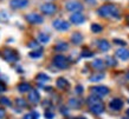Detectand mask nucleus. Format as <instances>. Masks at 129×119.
I'll list each match as a JSON object with an SVG mask.
<instances>
[{
	"instance_id": "nucleus-1",
	"label": "nucleus",
	"mask_w": 129,
	"mask_h": 119,
	"mask_svg": "<svg viewBox=\"0 0 129 119\" xmlns=\"http://www.w3.org/2000/svg\"><path fill=\"white\" fill-rule=\"evenodd\" d=\"M98 16L103 17V18H118V10L115 5L108 4L103 5L97 10Z\"/></svg>"
},
{
	"instance_id": "nucleus-2",
	"label": "nucleus",
	"mask_w": 129,
	"mask_h": 119,
	"mask_svg": "<svg viewBox=\"0 0 129 119\" xmlns=\"http://www.w3.org/2000/svg\"><path fill=\"white\" fill-rule=\"evenodd\" d=\"M88 104H89L90 111L95 113V114H101L102 112L104 111V105L101 101V99L97 96H90L88 98Z\"/></svg>"
},
{
	"instance_id": "nucleus-3",
	"label": "nucleus",
	"mask_w": 129,
	"mask_h": 119,
	"mask_svg": "<svg viewBox=\"0 0 129 119\" xmlns=\"http://www.w3.org/2000/svg\"><path fill=\"white\" fill-rule=\"evenodd\" d=\"M53 65H55L57 69L64 70L69 66V62H68V59L64 57V55L58 54V55H56V57L53 58Z\"/></svg>"
},
{
	"instance_id": "nucleus-4",
	"label": "nucleus",
	"mask_w": 129,
	"mask_h": 119,
	"mask_svg": "<svg viewBox=\"0 0 129 119\" xmlns=\"http://www.w3.org/2000/svg\"><path fill=\"white\" fill-rule=\"evenodd\" d=\"M52 25H53V27H55L57 31H68L70 28V24L63 19H56L52 23Z\"/></svg>"
},
{
	"instance_id": "nucleus-5",
	"label": "nucleus",
	"mask_w": 129,
	"mask_h": 119,
	"mask_svg": "<svg viewBox=\"0 0 129 119\" xmlns=\"http://www.w3.org/2000/svg\"><path fill=\"white\" fill-rule=\"evenodd\" d=\"M40 11L47 14V16H51V14H55L56 11H57V7H56L55 4H51V3H47V4H43L40 6Z\"/></svg>"
},
{
	"instance_id": "nucleus-6",
	"label": "nucleus",
	"mask_w": 129,
	"mask_h": 119,
	"mask_svg": "<svg viewBox=\"0 0 129 119\" xmlns=\"http://www.w3.org/2000/svg\"><path fill=\"white\" fill-rule=\"evenodd\" d=\"M65 8L70 12H81L83 10V5L79 4L78 1H68L65 5Z\"/></svg>"
},
{
	"instance_id": "nucleus-7",
	"label": "nucleus",
	"mask_w": 129,
	"mask_h": 119,
	"mask_svg": "<svg viewBox=\"0 0 129 119\" xmlns=\"http://www.w3.org/2000/svg\"><path fill=\"white\" fill-rule=\"evenodd\" d=\"M91 92L97 97H104L109 93V88H107L106 86H94L91 87Z\"/></svg>"
},
{
	"instance_id": "nucleus-8",
	"label": "nucleus",
	"mask_w": 129,
	"mask_h": 119,
	"mask_svg": "<svg viewBox=\"0 0 129 119\" xmlns=\"http://www.w3.org/2000/svg\"><path fill=\"white\" fill-rule=\"evenodd\" d=\"M70 21L74 23L75 25H81L85 21V17L83 16L81 12H75L74 14L70 17Z\"/></svg>"
},
{
	"instance_id": "nucleus-9",
	"label": "nucleus",
	"mask_w": 129,
	"mask_h": 119,
	"mask_svg": "<svg viewBox=\"0 0 129 119\" xmlns=\"http://www.w3.org/2000/svg\"><path fill=\"white\" fill-rule=\"evenodd\" d=\"M3 54H4L5 60H7L10 63H16L18 60V55H17L16 52L13 50H5L3 52Z\"/></svg>"
},
{
	"instance_id": "nucleus-10",
	"label": "nucleus",
	"mask_w": 129,
	"mask_h": 119,
	"mask_svg": "<svg viewBox=\"0 0 129 119\" xmlns=\"http://www.w3.org/2000/svg\"><path fill=\"white\" fill-rule=\"evenodd\" d=\"M26 20L31 24H43V21H44L43 17L37 14V13H30V14H27L26 16Z\"/></svg>"
},
{
	"instance_id": "nucleus-11",
	"label": "nucleus",
	"mask_w": 129,
	"mask_h": 119,
	"mask_svg": "<svg viewBox=\"0 0 129 119\" xmlns=\"http://www.w3.org/2000/svg\"><path fill=\"white\" fill-rule=\"evenodd\" d=\"M109 107L111 108V110H114V111H120V110L123 107V101H122L120 98H115V99H113L110 101Z\"/></svg>"
},
{
	"instance_id": "nucleus-12",
	"label": "nucleus",
	"mask_w": 129,
	"mask_h": 119,
	"mask_svg": "<svg viewBox=\"0 0 129 119\" xmlns=\"http://www.w3.org/2000/svg\"><path fill=\"white\" fill-rule=\"evenodd\" d=\"M28 101L32 104H38L40 100V96L39 93H38V91L37 90H31L30 92H28Z\"/></svg>"
},
{
	"instance_id": "nucleus-13",
	"label": "nucleus",
	"mask_w": 129,
	"mask_h": 119,
	"mask_svg": "<svg viewBox=\"0 0 129 119\" xmlns=\"http://www.w3.org/2000/svg\"><path fill=\"white\" fill-rule=\"evenodd\" d=\"M10 5L13 8H24L28 5V0H11Z\"/></svg>"
},
{
	"instance_id": "nucleus-14",
	"label": "nucleus",
	"mask_w": 129,
	"mask_h": 119,
	"mask_svg": "<svg viewBox=\"0 0 129 119\" xmlns=\"http://www.w3.org/2000/svg\"><path fill=\"white\" fill-rule=\"evenodd\" d=\"M116 55L121 60H127V59H129V51L125 48H120L116 51Z\"/></svg>"
},
{
	"instance_id": "nucleus-15",
	"label": "nucleus",
	"mask_w": 129,
	"mask_h": 119,
	"mask_svg": "<svg viewBox=\"0 0 129 119\" xmlns=\"http://www.w3.org/2000/svg\"><path fill=\"white\" fill-rule=\"evenodd\" d=\"M97 46H98V48H100L102 52H106V51H108L110 48V44L107 41V40L102 39V40H98Z\"/></svg>"
},
{
	"instance_id": "nucleus-16",
	"label": "nucleus",
	"mask_w": 129,
	"mask_h": 119,
	"mask_svg": "<svg viewBox=\"0 0 129 119\" xmlns=\"http://www.w3.org/2000/svg\"><path fill=\"white\" fill-rule=\"evenodd\" d=\"M82 40H83V35L81 33H78V32H76V33H74L71 35V41L75 45H79L82 42Z\"/></svg>"
},
{
	"instance_id": "nucleus-17",
	"label": "nucleus",
	"mask_w": 129,
	"mask_h": 119,
	"mask_svg": "<svg viewBox=\"0 0 129 119\" xmlns=\"http://www.w3.org/2000/svg\"><path fill=\"white\" fill-rule=\"evenodd\" d=\"M56 85H57V87L58 88L65 90V88L69 86V81H68L67 79H64V78H59L58 80L56 81Z\"/></svg>"
},
{
	"instance_id": "nucleus-18",
	"label": "nucleus",
	"mask_w": 129,
	"mask_h": 119,
	"mask_svg": "<svg viewBox=\"0 0 129 119\" xmlns=\"http://www.w3.org/2000/svg\"><path fill=\"white\" fill-rule=\"evenodd\" d=\"M38 41L42 42V44H47V42L50 41V35L42 32V33L38 34Z\"/></svg>"
},
{
	"instance_id": "nucleus-19",
	"label": "nucleus",
	"mask_w": 129,
	"mask_h": 119,
	"mask_svg": "<svg viewBox=\"0 0 129 119\" xmlns=\"http://www.w3.org/2000/svg\"><path fill=\"white\" fill-rule=\"evenodd\" d=\"M18 90H19V92H21V93L30 92V91H31V85L27 84V83H23V84L18 85Z\"/></svg>"
},
{
	"instance_id": "nucleus-20",
	"label": "nucleus",
	"mask_w": 129,
	"mask_h": 119,
	"mask_svg": "<svg viewBox=\"0 0 129 119\" xmlns=\"http://www.w3.org/2000/svg\"><path fill=\"white\" fill-rule=\"evenodd\" d=\"M68 48H69V45H68L67 42H64V41H59L58 44L55 46V50L56 51H60V52L68 51Z\"/></svg>"
},
{
	"instance_id": "nucleus-21",
	"label": "nucleus",
	"mask_w": 129,
	"mask_h": 119,
	"mask_svg": "<svg viewBox=\"0 0 129 119\" xmlns=\"http://www.w3.org/2000/svg\"><path fill=\"white\" fill-rule=\"evenodd\" d=\"M92 67H95L96 70H103L104 69V62L102 59H95L92 62Z\"/></svg>"
},
{
	"instance_id": "nucleus-22",
	"label": "nucleus",
	"mask_w": 129,
	"mask_h": 119,
	"mask_svg": "<svg viewBox=\"0 0 129 119\" xmlns=\"http://www.w3.org/2000/svg\"><path fill=\"white\" fill-rule=\"evenodd\" d=\"M104 78V73H95L92 76H90V81L92 83H97V81L102 80Z\"/></svg>"
},
{
	"instance_id": "nucleus-23",
	"label": "nucleus",
	"mask_w": 129,
	"mask_h": 119,
	"mask_svg": "<svg viewBox=\"0 0 129 119\" xmlns=\"http://www.w3.org/2000/svg\"><path fill=\"white\" fill-rule=\"evenodd\" d=\"M69 106L72 108H78L81 106V101L77 98H72V99L69 100Z\"/></svg>"
},
{
	"instance_id": "nucleus-24",
	"label": "nucleus",
	"mask_w": 129,
	"mask_h": 119,
	"mask_svg": "<svg viewBox=\"0 0 129 119\" xmlns=\"http://www.w3.org/2000/svg\"><path fill=\"white\" fill-rule=\"evenodd\" d=\"M37 80L39 81V83H46V81L50 80V77L47 74H45V73H39L37 76Z\"/></svg>"
},
{
	"instance_id": "nucleus-25",
	"label": "nucleus",
	"mask_w": 129,
	"mask_h": 119,
	"mask_svg": "<svg viewBox=\"0 0 129 119\" xmlns=\"http://www.w3.org/2000/svg\"><path fill=\"white\" fill-rule=\"evenodd\" d=\"M38 118H39V113L36 111L30 112L27 114H25V117H24V119H38Z\"/></svg>"
},
{
	"instance_id": "nucleus-26",
	"label": "nucleus",
	"mask_w": 129,
	"mask_h": 119,
	"mask_svg": "<svg viewBox=\"0 0 129 119\" xmlns=\"http://www.w3.org/2000/svg\"><path fill=\"white\" fill-rule=\"evenodd\" d=\"M42 54H43V52H42V50H36V51H32V52H30V57L31 58H39L42 57Z\"/></svg>"
},
{
	"instance_id": "nucleus-27",
	"label": "nucleus",
	"mask_w": 129,
	"mask_h": 119,
	"mask_svg": "<svg viewBox=\"0 0 129 119\" xmlns=\"http://www.w3.org/2000/svg\"><path fill=\"white\" fill-rule=\"evenodd\" d=\"M0 104L4 105V106H11L12 105L11 100L8 99V98H6V97H1V98H0Z\"/></svg>"
},
{
	"instance_id": "nucleus-28",
	"label": "nucleus",
	"mask_w": 129,
	"mask_h": 119,
	"mask_svg": "<svg viewBox=\"0 0 129 119\" xmlns=\"http://www.w3.org/2000/svg\"><path fill=\"white\" fill-rule=\"evenodd\" d=\"M91 31L94 32V33H100L102 31V26L98 25V24H92L91 25Z\"/></svg>"
},
{
	"instance_id": "nucleus-29",
	"label": "nucleus",
	"mask_w": 129,
	"mask_h": 119,
	"mask_svg": "<svg viewBox=\"0 0 129 119\" xmlns=\"http://www.w3.org/2000/svg\"><path fill=\"white\" fill-rule=\"evenodd\" d=\"M30 48H36V50H40V46H39V41H31L30 44L27 45Z\"/></svg>"
},
{
	"instance_id": "nucleus-30",
	"label": "nucleus",
	"mask_w": 129,
	"mask_h": 119,
	"mask_svg": "<svg viewBox=\"0 0 129 119\" xmlns=\"http://www.w3.org/2000/svg\"><path fill=\"white\" fill-rule=\"evenodd\" d=\"M106 63L109 66H115L116 65V60H114V58H111V57H107L106 58Z\"/></svg>"
},
{
	"instance_id": "nucleus-31",
	"label": "nucleus",
	"mask_w": 129,
	"mask_h": 119,
	"mask_svg": "<svg viewBox=\"0 0 129 119\" xmlns=\"http://www.w3.org/2000/svg\"><path fill=\"white\" fill-rule=\"evenodd\" d=\"M16 104L17 105H18V106H21V107H25V106H26V103H25V100L24 99H21V98H18V99L16 100Z\"/></svg>"
},
{
	"instance_id": "nucleus-32",
	"label": "nucleus",
	"mask_w": 129,
	"mask_h": 119,
	"mask_svg": "<svg viewBox=\"0 0 129 119\" xmlns=\"http://www.w3.org/2000/svg\"><path fill=\"white\" fill-rule=\"evenodd\" d=\"M8 19V16H7V13L5 11L3 12H0V20H3V21H6V20Z\"/></svg>"
},
{
	"instance_id": "nucleus-33",
	"label": "nucleus",
	"mask_w": 129,
	"mask_h": 119,
	"mask_svg": "<svg viewBox=\"0 0 129 119\" xmlns=\"http://www.w3.org/2000/svg\"><path fill=\"white\" fill-rule=\"evenodd\" d=\"M55 114H53V112L51 111H45V118L46 119H53Z\"/></svg>"
},
{
	"instance_id": "nucleus-34",
	"label": "nucleus",
	"mask_w": 129,
	"mask_h": 119,
	"mask_svg": "<svg viewBox=\"0 0 129 119\" xmlns=\"http://www.w3.org/2000/svg\"><path fill=\"white\" fill-rule=\"evenodd\" d=\"M114 42H115L116 45H121V46H125V41H123V40H121V39H115V40H114Z\"/></svg>"
},
{
	"instance_id": "nucleus-35",
	"label": "nucleus",
	"mask_w": 129,
	"mask_h": 119,
	"mask_svg": "<svg viewBox=\"0 0 129 119\" xmlns=\"http://www.w3.org/2000/svg\"><path fill=\"white\" fill-rule=\"evenodd\" d=\"M76 93H77V94H82L83 93V87L81 86V85L76 86Z\"/></svg>"
},
{
	"instance_id": "nucleus-36",
	"label": "nucleus",
	"mask_w": 129,
	"mask_h": 119,
	"mask_svg": "<svg viewBox=\"0 0 129 119\" xmlns=\"http://www.w3.org/2000/svg\"><path fill=\"white\" fill-rule=\"evenodd\" d=\"M82 57H92V53H91V52H88V51H83Z\"/></svg>"
},
{
	"instance_id": "nucleus-37",
	"label": "nucleus",
	"mask_w": 129,
	"mask_h": 119,
	"mask_svg": "<svg viewBox=\"0 0 129 119\" xmlns=\"http://www.w3.org/2000/svg\"><path fill=\"white\" fill-rule=\"evenodd\" d=\"M5 117V110L0 107V119H3Z\"/></svg>"
},
{
	"instance_id": "nucleus-38",
	"label": "nucleus",
	"mask_w": 129,
	"mask_h": 119,
	"mask_svg": "<svg viewBox=\"0 0 129 119\" xmlns=\"http://www.w3.org/2000/svg\"><path fill=\"white\" fill-rule=\"evenodd\" d=\"M5 91H6V88H5V85L0 83V93H1V92H5Z\"/></svg>"
},
{
	"instance_id": "nucleus-39",
	"label": "nucleus",
	"mask_w": 129,
	"mask_h": 119,
	"mask_svg": "<svg viewBox=\"0 0 129 119\" xmlns=\"http://www.w3.org/2000/svg\"><path fill=\"white\" fill-rule=\"evenodd\" d=\"M85 3L89 5H95L96 4V0H85Z\"/></svg>"
},
{
	"instance_id": "nucleus-40",
	"label": "nucleus",
	"mask_w": 129,
	"mask_h": 119,
	"mask_svg": "<svg viewBox=\"0 0 129 119\" xmlns=\"http://www.w3.org/2000/svg\"><path fill=\"white\" fill-rule=\"evenodd\" d=\"M125 79H127V80L129 81V72L127 73V74H125Z\"/></svg>"
},
{
	"instance_id": "nucleus-41",
	"label": "nucleus",
	"mask_w": 129,
	"mask_h": 119,
	"mask_svg": "<svg viewBox=\"0 0 129 119\" xmlns=\"http://www.w3.org/2000/svg\"><path fill=\"white\" fill-rule=\"evenodd\" d=\"M125 114H127V117H129V108L127 110V111H125Z\"/></svg>"
},
{
	"instance_id": "nucleus-42",
	"label": "nucleus",
	"mask_w": 129,
	"mask_h": 119,
	"mask_svg": "<svg viewBox=\"0 0 129 119\" xmlns=\"http://www.w3.org/2000/svg\"><path fill=\"white\" fill-rule=\"evenodd\" d=\"M76 119H86L85 117H78V118H76Z\"/></svg>"
},
{
	"instance_id": "nucleus-43",
	"label": "nucleus",
	"mask_w": 129,
	"mask_h": 119,
	"mask_svg": "<svg viewBox=\"0 0 129 119\" xmlns=\"http://www.w3.org/2000/svg\"><path fill=\"white\" fill-rule=\"evenodd\" d=\"M123 119H129V117H128V118H123Z\"/></svg>"
},
{
	"instance_id": "nucleus-44",
	"label": "nucleus",
	"mask_w": 129,
	"mask_h": 119,
	"mask_svg": "<svg viewBox=\"0 0 129 119\" xmlns=\"http://www.w3.org/2000/svg\"><path fill=\"white\" fill-rule=\"evenodd\" d=\"M128 20H129V17H128Z\"/></svg>"
}]
</instances>
